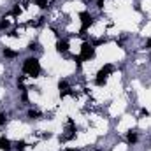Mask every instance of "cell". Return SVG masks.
Segmentation results:
<instances>
[{"instance_id":"6da1fadb","label":"cell","mask_w":151,"mask_h":151,"mask_svg":"<svg viewBox=\"0 0 151 151\" xmlns=\"http://www.w3.org/2000/svg\"><path fill=\"white\" fill-rule=\"evenodd\" d=\"M23 70H25V74H28V76H39L40 65H39V62L35 58H28V60H25V63H23Z\"/></svg>"},{"instance_id":"7a4b0ae2","label":"cell","mask_w":151,"mask_h":151,"mask_svg":"<svg viewBox=\"0 0 151 151\" xmlns=\"http://www.w3.org/2000/svg\"><path fill=\"white\" fill-rule=\"evenodd\" d=\"M113 72V65H106V67H102L100 70H99V74H97V79H95V83L99 84V86H104L106 84V81H107V76Z\"/></svg>"},{"instance_id":"3957f363","label":"cell","mask_w":151,"mask_h":151,"mask_svg":"<svg viewBox=\"0 0 151 151\" xmlns=\"http://www.w3.org/2000/svg\"><path fill=\"white\" fill-rule=\"evenodd\" d=\"M79 18H81V35H84V32L93 25V18H91L88 12H81Z\"/></svg>"},{"instance_id":"277c9868","label":"cell","mask_w":151,"mask_h":151,"mask_svg":"<svg viewBox=\"0 0 151 151\" xmlns=\"http://www.w3.org/2000/svg\"><path fill=\"white\" fill-rule=\"evenodd\" d=\"M95 56V47L91 44H83L81 47V60H90Z\"/></svg>"},{"instance_id":"5b68a950","label":"cell","mask_w":151,"mask_h":151,"mask_svg":"<svg viewBox=\"0 0 151 151\" xmlns=\"http://www.w3.org/2000/svg\"><path fill=\"white\" fill-rule=\"evenodd\" d=\"M67 49H69V42L58 39V40H56V51H58V53H65Z\"/></svg>"},{"instance_id":"8992f818","label":"cell","mask_w":151,"mask_h":151,"mask_svg":"<svg viewBox=\"0 0 151 151\" xmlns=\"http://www.w3.org/2000/svg\"><path fill=\"white\" fill-rule=\"evenodd\" d=\"M0 150L9 151V150H11V141H9V139H5V137H2V139H0Z\"/></svg>"},{"instance_id":"52a82bcc","label":"cell","mask_w":151,"mask_h":151,"mask_svg":"<svg viewBox=\"0 0 151 151\" xmlns=\"http://www.w3.org/2000/svg\"><path fill=\"white\" fill-rule=\"evenodd\" d=\"M127 139H128V142H130V144H134V142H137V134L130 132V134L127 135Z\"/></svg>"},{"instance_id":"ba28073f","label":"cell","mask_w":151,"mask_h":151,"mask_svg":"<svg viewBox=\"0 0 151 151\" xmlns=\"http://www.w3.org/2000/svg\"><path fill=\"white\" fill-rule=\"evenodd\" d=\"M14 146H16V150H18V151H23V150H25V146H27V142H25V141H18Z\"/></svg>"},{"instance_id":"9c48e42d","label":"cell","mask_w":151,"mask_h":151,"mask_svg":"<svg viewBox=\"0 0 151 151\" xmlns=\"http://www.w3.org/2000/svg\"><path fill=\"white\" fill-rule=\"evenodd\" d=\"M4 56H7V58H14V56H16V51H11V49H5V51H4Z\"/></svg>"},{"instance_id":"30bf717a","label":"cell","mask_w":151,"mask_h":151,"mask_svg":"<svg viewBox=\"0 0 151 151\" xmlns=\"http://www.w3.org/2000/svg\"><path fill=\"white\" fill-rule=\"evenodd\" d=\"M28 116H30V118H34V119H37L39 116H40V113H39V111H34V109H32V111H28Z\"/></svg>"},{"instance_id":"8fae6325","label":"cell","mask_w":151,"mask_h":151,"mask_svg":"<svg viewBox=\"0 0 151 151\" xmlns=\"http://www.w3.org/2000/svg\"><path fill=\"white\" fill-rule=\"evenodd\" d=\"M7 27H9V19H5V18H4V21L0 23V28L4 30V28H7Z\"/></svg>"},{"instance_id":"7c38bea8","label":"cell","mask_w":151,"mask_h":151,"mask_svg":"<svg viewBox=\"0 0 151 151\" xmlns=\"http://www.w3.org/2000/svg\"><path fill=\"white\" fill-rule=\"evenodd\" d=\"M37 5L39 7H46L47 5V0H37Z\"/></svg>"},{"instance_id":"4fadbf2b","label":"cell","mask_w":151,"mask_h":151,"mask_svg":"<svg viewBox=\"0 0 151 151\" xmlns=\"http://www.w3.org/2000/svg\"><path fill=\"white\" fill-rule=\"evenodd\" d=\"M5 119H7V116H5L4 113H0V125H4V123H5Z\"/></svg>"},{"instance_id":"5bb4252c","label":"cell","mask_w":151,"mask_h":151,"mask_svg":"<svg viewBox=\"0 0 151 151\" xmlns=\"http://www.w3.org/2000/svg\"><path fill=\"white\" fill-rule=\"evenodd\" d=\"M67 151H77V150H67Z\"/></svg>"},{"instance_id":"9a60e30c","label":"cell","mask_w":151,"mask_h":151,"mask_svg":"<svg viewBox=\"0 0 151 151\" xmlns=\"http://www.w3.org/2000/svg\"><path fill=\"white\" fill-rule=\"evenodd\" d=\"M99 151H104V150H99Z\"/></svg>"}]
</instances>
